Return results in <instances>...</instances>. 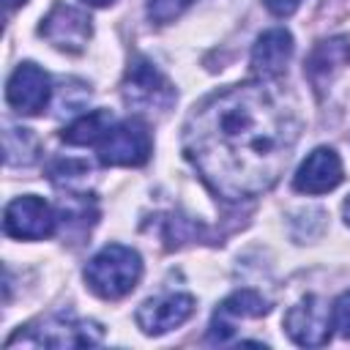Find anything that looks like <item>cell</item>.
I'll return each instance as SVG.
<instances>
[{
	"instance_id": "obj_1",
	"label": "cell",
	"mask_w": 350,
	"mask_h": 350,
	"mask_svg": "<svg viewBox=\"0 0 350 350\" xmlns=\"http://www.w3.org/2000/svg\"><path fill=\"white\" fill-rule=\"evenodd\" d=\"M298 142V115L268 79L235 85L205 98L183 126V153L224 200L268 191Z\"/></svg>"
},
{
	"instance_id": "obj_2",
	"label": "cell",
	"mask_w": 350,
	"mask_h": 350,
	"mask_svg": "<svg viewBox=\"0 0 350 350\" xmlns=\"http://www.w3.org/2000/svg\"><path fill=\"white\" fill-rule=\"evenodd\" d=\"M139 279H142V257L131 246H123V243L104 246L85 265L88 287L104 301H118L129 295Z\"/></svg>"
},
{
	"instance_id": "obj_3",
	"label": "cell",
	"mask_w": 350,
	"mask_h": 350,
	"mask_svg": "<svg viewBox=\"0 0 350 350\" xmlns=\"http://www.w3.org/2000/svg\"><path fill=\"white\" fill-rule=\"evenodd\" d=\"M123 101L139 112H167L175 104V88L145 57H134L120 85Z\"/></svg>"
},
{
	"instance_id": "obj_4",
	"label": "cell",
	"mask_w": 350,
	"mask_h": 350,
	"mask_svg": "<svg viewBox=\"0 0 350 350\" xmlns=\"http://www.w3.org/2000/svg\"><path fill=\"white\" fill-rule=\"evenodd\" d=\"M104 336L101 325L98 323H90V320H71V317H63V314H52L36 325H27V331L11 336L5 345H16V342H25V345H36V347H82V345H98Z\"/></svg>"
},
{
	"instance_id": "obj_5",
	"label": "cell",
	"mask_w": 350,
	"mask_h": 350,
	"mask_svg": "<svg viewBox=\"0 0 350 350\" xmlns=\"http://www.w3.org/2000/svg\"><path fill=\"white\" fill-rule=\"evenodd\" d=\"M150 131L139 118H126L112 123V129L98 142V159L107 167H139L150 156Z\"/></svg>"
},
{
	"instance_id": "obj_6",
	"label": "cell",
	"mask_w": 350,
	"mask_h": 350,
	"mask_svg": "<svg viewBox=\"0 0 350 350\" xmlns=\"http://www.w3.org/2000/svg\"><path fill=\"white\" fill-rule=\"evenodd\" d=\"M3 227L11 238L41 241V238H49L55 232L57 216H55V211L49 208L46 200H41L36 194H25V197H16L5 205Z\"/></svg>"
},
{
	"instance_id": "obj_7",
	"label": "cell",
	"mask_w": 350,
	"mask_h": 350,
	"mask_svg": "<svg viewBox=\"0 0 350 350\" xmlns=\"http://www.w3.org/2000/svg\"><path fill=\"white\" fill-rule=\"evenodd\" d=\"M331 328H334V309H328V304L317 295H306L284 314V331L301 347L325 345L331 339Z\"/></svg>"
},
{
	"instance_id": "obj_8",
	"label": "cell",
	"mask_w": 350,
	"mask_h": 350,
	"mask_svg": "<svg viewBox=\"0 0 350 350\" xmlns=\"http://www.w3.org/2000/svg\"><path fill=\"white\" fill-rule=\"evenodd\" d=\"M52 96V85H49V77L41 66L36 63H19L14 68V74L8 77V85H5V101L11 109L22 112V115H36L46 107Z\"/></svg>"
},
{
	"instance_id": "obj_9",
	"label": "cell",
	"mask_w": 350,
	"mask_h": 350,
	"mask_svg": "<svg viewBox=\"0 0 350 350\" xmlns=\"http://www.w3.org/2000/svg\"><path fill=\"white\" fill-rule=\"evenodd\" d=\"M262 314H268V301L254 290H238V293L227 295L219 304V309L213 312V320H211V328H208V342L211 345H224L235 336L238 320H254V317H262Z\"/></svg>"
},
{
	"instance_id": "obj_10",
	"label": "cell",
	"mask_w": 350,
	"mask_h": 350,
	"mask_svg": "<svg viewBox=\"0 0 350 350\" xmlns=\"http://www.w3.org/2000/svg\"><path fill=\"white\" fill-rule=\"evenodd\" d=\"M41 36L63 49V52H82L90 38V16L74 5L57 3L41 22Z\"/></svg>"
},
{
	"instance_id": "obj_11",
	"label": "cell",
	"mask_w": 350,
	"mask_h": 350,
	"mask_svg": "<svg viewBox=\"0 0 350 350\" xmlns=\"http://www.w3.org/2000/svg\"><path fill=\"white\" fill-rule=\"evenodd\" d=\"M194 314V298L186 293H170L159 298H148L137 309V325L148 336H161L178 325H183Z\"/></svg>"
},
{
	"instance_id": "obj_12",
	"label": "cell",
	"mask_w": 350,
	"mask_h": 350,
	"mask_svg": "<svg viewBox=\"0 0 350 350\" xmlns=\"http://www.w3.org/2000/svg\"><path fill=\"white\" fill-rule=\"evenodd\" d=\"M345 178L342 170V159L334 148H314L304 164L298 167L295 178H293V189L301 194H325L331 189H336Z\"/></svg>"
},
{
	"instance_id": "obj_13",
	"label": "cell",
	"mask_w": 350,
	"mask_h": 350,
	"mask_svg": "<svg viewBox=\"0 0 350 350\" xmlns=\"http://www.w3.org/2000/svg\"><path fill=\"white\" fill-rule=\"evenodd\" d=\"M293 57V36L284 27L265 30L252 46V71L257 79H279Z\"/></svg>"
},
{
	"instance_id": "obj_14",
	"label": "cell",
	"mask_w": 350,
	"mask_h": 350,
	"mask_svg": "<svg viewBox=\"0 0 350 350\" xmlns=\"http://www.w3.org/2000/svg\"><path fill=\"white\" fill-rule=\"evenodd\" d=\"M350 63V38L345 36H334L325 41H317L304 63V74L312 82V88L317 93H323L331 79Z\"/></svg>"
},
{
	"instance_id": "obj_15",
	"label": "cell",
	"mask_w": 350,
	"mask_h": 350,
	"mask_svg": "<svg viewBox=\"0 0 350 350\" xmlns=\"http://www.w3.org/2000/svg\"><path fill=\"white\" fill-rule=\"evenodd\" d=\"M112 112L109 109H93L88 115H79L74 118L63 131H60V139L68 142V145H98L101 137L112 129Z\"/></svg>"
},
{
	"instance_id": "obj_16",
	"label": "cell",
	"mask_w": 350,
	"mask_h": 350,
	"mask_svg": "<svg viewBox=\"0 0 350 350\" xmlns=\"http://www.w3.org/2000/svg\"><path fill=\"white\" fill-rule=\"evenodd\" d=\"M3 148H5V164H33L38 159V139L30 129L8 126L3 134Z\"/></svg>"
},
{
	"instance_id": "obj_17",
	"label": "cell",
	"mask_w": 350,
	"mask_h": 350,
	"mask_svg": "<svg viewBox=\"0 0 350 350\" xmlns=\"http://www.w3.org/2000/svg\"><path fill=\"white\" fill-rule=\"evenodd\" d=\"M194 0H148V16L159 25H167L178 19Z\"/></svg>"
},
{
	"instance_id": "obj_18",
	"label": "cell",
	"mask_w": 350,
	"mask_h": 350,
	"mask_svg": "<svg viewBox=\"0 0 350 350\" xmlns=\"http://www.w3.org/2000/svg\"><path fill=\"white\" fill-rule=\"evenodd\" d=\"M334 325L339 328L342 336L350 339V290L342 293L336 298V304H334Z\"/></svg>"
},
{
	"instance_id": "obj_19",
	"label": "cell",
	"mask_w": 350,
	"mask_h": 350,
	"mask_svg": "<svg viewBox=\"0 0 350 350\" xmlns=\"http://www.w3.org/2000/svg\"><path fill=\"white\" fill-rule=\"evenodd\" d=\"M265 8L273 14V16H290L295 14V8L301 5V0H262Z\"/></svg>"
},
{
	"instance_id": "obj_20",
	"label": "cell",
	"mask_w": 350,
	"mask_h": 350,
	"mask_svg": "<svg viewBox=\"0 0 350 350\" xmlns=\"http://www.w3.org/2000/svg\"><path fill=\"white\" fill-rule=\"evenodd\" d=\"M342 213H345V224L350 227V197L345 200V205H342Z\"/></svg>"
},
{
	"instance_id": "obj_21",
	"label": "cell",
	"mask_w": 350,
	"mask_h": 350,
	"mask_svg": "<svg viewBox=\"0 0 350 350\" xmlns=\"http://www.w3.org/2000/svg\"><path fill=\"white\" fill-rule=\"evenodd\" d=\"M85 3H88V5H109L112 0H85Z\"/></svg>"
},
{
	"instance_id": "obj_22",
	"label": "cell",
	"mask_w": 350,
	"mask_h": 350,
	"mask_svg": "<svg viewBox=\"0 0 350 350\" xmlns=\"http://www.w3.org/2000/svg\"><path fill=\"white\" fill-rule=\"evenodd\" d=\"M19 3H25V0H5V5H8V8H14V5H19Z\"/></svg>"
}]
</instances>
